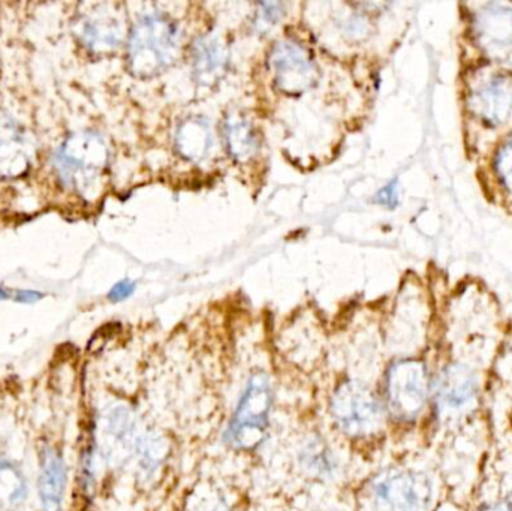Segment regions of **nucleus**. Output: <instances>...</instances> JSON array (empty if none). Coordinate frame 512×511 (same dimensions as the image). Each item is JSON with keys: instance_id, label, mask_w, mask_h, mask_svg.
Returning a JSON list of instances; mask_svg holds the SVG:
<instances>
[{"instance_id": "obj_25", "label": "nucleus", "mask_w": 512, "mask_h": 511, "mask_svg": "<svg viewBox=\"0 0 512 511\" xmlns=\"http://www.w3.org/2000/svg\"><path fill=\"white\" fill-rule=\"evenodd\" d=\"M478 511H512L511 501H498V503L487 504Z\"/></svg>"}, {"instance_id": "obj_4", "label": "nucleus", "mask_w": 512, "mask_h": 511, "mask_svg": "<svg viewBox=\"0 0 512 511\" xmlns=\"http://www.w3.org/2000/svg\"><path fill=\"white\" fill-rule=\"evenodd\" d=\"M331 414L337 428L351 438L370 437L384 423L381 402L370 387L358 381H345L337 387Z\"/></svg>"}, {"instance_id": "obj_8", "label": "nucleus", "mask_w": 512, "mask_h": 511, "mask_svg": "<svg viewBox=\"0 0 512 511\" xmlns=\"http://www.w3.org/2000/svg\"><path fill=\"white\" fill-rule=\"evenodd\" d=\"M81 44L95 54H108L122 45L126 20L119 6L98 3L81 15L77 24Z\"/></svg>"}, {"instance_id": "obj_14", "label": "nucleus", "mask_w": 512, "mask_h": 511, "mask_svg": "<svg viewBox=\"0 0 512 511\" xmlns=\"http://www.w3.org/2000/svg\"><path fill=\"white\" fill-rule=\"evenodd\" d=\"M30 167L29 144L8 114L0 113V179L23 176Z\"/></svg>"}, {"instance_id": "obj_23", "label": "nucleus", "mask_w": 512, "mask_h": 511, "mask_svg": "<svg viewBox=\"0 0 512 511\" xmlns=\"http://www.w3.org/2000/svg\"><path fill=\"white\" fill-rule=\"evenodd\" d=\"M134 291L135 282H132L131 279H123V281L117 282V284L111 288L110 293H108V299H110L111 302H122V300L131 297Z\"/></svg>"}, {"instance_id": "obj_12", "label": "nucleus", "mask_w": 512, "mask_h": 511, "mask_svg": "<svg viewBox=\"0 0 512 511\" xmlns=\"http://www.w3.org/2000/svg\"><path fill=\"white\" fill-rule=\"evenodd\" d=\"M230 63V50L221 36H200L192 47V71L201 86H213L222 80Z\"/></svg>"}, {"instance_id": "obj_11", "label": "nucleus", "mask_w": 512, "mask_h": 511, "mask_svg": "<svg viewBox=\"0 0 512 511\" xmlns=\"http://www.w3.org/2000/svg\"><path fill=\"white\" fill-rule=\"evenodd\" d=\"M68 467L62 450L45 443L39 449L38 497L42 511H62Z\"/></svg>"}, {"instance_id": "obj_13", "label": "nucleus", "mask_w": 512, "mask_h": 511, "mask_svg": "<svg viewBox=\"0 0 512 511\" xmlns=\"http://www.w3.org/2000/svg\"><path fill=\"white\" fill-rule=\"evenodd\" d=\"M478 393L475 371L462 363L448 365L436 378L435 395L438 404L447 410H460L474 401Z\"/></svg>"}, {"instance_id": "obj_16", "label": "nucleus", "mask_w": 512, "mask_h": 511, "mask_svg": "<svg viewBox=\"0 0 512 511\" xmlns=\"http://www.w3.org/2000/svg\"><path fill=\"white\" fill-rule=\"evenodd\" d=\"M225 147L234 161L246 162L252 161L259 152L258 135L252 123L236 111H231L224 120Z\"/></svg>"}, {"instance_id": "obj_20", "label": "nucleus", "mask_w": 512, "mask_h": 511, "mask_svg": "<svg viewBox=\"0 0 512 511\" xmlns=\"http://www.w3.org/2000/svg\"><path fill=\"white\" fill-rule=\"evenodd\" d=\"M283 5L279 2H262L258 5L255 17V29L259 33L268 32L282 18Z\"/></svg>"}, {"instance_id": "obj_6", "label": "nucleus", "mask_w": 512, "mask_h": 511, "mask_svg": "<svg viewBox=\"0 0 512 511\" xmlns=\"http://www.w3.org/2000/svg\"><path fill=\"white\" fill-rule=\"evenodd\" d=\"M370 491L381 511H429L433 503L432 480L418 471H387L376 477Z\"/></svg>"}, {"instance_id": "obj_5", "label": "nucleus", "mask_w": 512, "mask_h": 511, "mask_svg": "<svg viewBox=\"0 0 512 511\" xmlns=\"http://www.w3.org/2000/svg\"><path fill=\"white\" fill-rule=\"evenodd\" d=\"M429 392V372L420 360H399L388 369L385 398L388 410L400 422H414L420 417Z\"/></svg>"}, {"instance_id": "obj_19", "label": "nucleus", "mask_w": 512, "mask_h": 511, "mask_svg": "<svg viewBox=\"0 0 512 511\" xmlns=\"http://www.w3.org/2000/svg\"><path fill=\"white\" fill-rule=\"evenodd\" d=\"M303 461L313 473L328 474L331 473V468H333V461H331L327 449L318 443H312L306 447L303 453Z\"/></svg>"}, {"instance_id": "obj_17", "label": "nucleus", "mask_w": 512, "mask_h": 511, "mask_svg": "<svg viewBox=\"0 0 512 511\" xmlns=\"http://www.w3.org/2000/svg\"><path fill=\"white\" fill-rule=\"evenodd\" d=\"M27 498L23 471L15 462L0 458V510H17Z\"/></svg>"}, {"instance_id": "obj_22", "label": "nucleus", "mask_w": 512, "mask_h": 511, "mask_svg": "<svg viewBox=\"0 0 512 511\" xmlns=\"http://www.w3.org/2000/svg\"><path fill=\"white\" fill-rule=\"evenodd\" d=\"M375 200L376 203L381 204V206L394 209V207L399 204V183H397V180H393V182L385 185L384 188L376 194Z\"/></svg>"}, {"instance_id": "obj_18", "label": "nucleus", "mask_w": 512, "mask_h": 511, "mask_svg": "<svg viewBox=\"0 0 512 511\" xmlns=\"http://www.w3.org/2000/svg\"><path fill=\"white\" fill-rule=\"evenodd\" d=\"M167 455L168 444L161 435L144 434L138 438L134 456L137 459L138 467L146 476L158 471Z\"/></svg>"}, {"instance_id": "obj_9", "label": "nucleus", "mask_w": 512, "mask_h": 511, "mask_svg": "<svg viewBox=\"0 0 512 511\" xmlns=\"http://www.w3.org/2000/svg\"><path fill=\"white\" fill-rule=\"evenodd\" d=\"M469 110L490 126H501L512 117V80L507 75L490 74L472 86Z\"/></svg>"}, {"instance_id": "obj_24", "label": "nucleus", "mask_w": 512, "mask_h": 511, "mask_svg": "<svg viewBox=\"0 0 512 511\" xmlns=\"http://www.w3.org/2000/svg\"><path fill=\"white\" fill-rule=\"evenodd\" d=\"M42 294L38 293V291H18L17 296H15V300L21 303H33L38 302L41 299Z\"/></svg>"}, {"instance_id": "obj_1", "label": "nucleus", "mask_w": 512, "mask_h": 511, "mask_svg": "<svg viewBox=\"0 0 512 511\" xmlns=\"http://www.w3.org/2000/svg\"><path fill=\"white\" fill-rule=\"evenodd\" d=\"M110 152L96 132L81 131L69 135L56 155L60 180L86 200H95L104 188Z\"/></svg>"}, {"instance_id": "obj_3", "label": "nucleus", "mask_w": 512, "mask_h": 511, "mask_svg": "<svg viewBox=\"0 0 512 511\" xmlns=\"http://www.w3.org/2000/svg\"><path fill=\"white\" fill-rule=\"evenodd\" d=\"M273 389L265 374L249 378L233 420L228 426L227 440L239 450H254L264 443L270 425Z\"/></svg>"}, {"instance_id": "obj_26", "label": "nucleus", "mask_w": 512, "mask_h": 511, "mask_svg": "<svg viewBox=\"0 0 512 511\" xmlns=\"http://www.w3.org/2000/svg\"><path fill=\"white\" fill-rule=\"evenodd\" d=\"M201 511H228V509L225 507V504L210 501L209 506H204V509Z\"/></svg>"}, {"instance_id": "obj_15", "label": "nucleus", "mask_w": 512, "mask_h": 511, "mask_svg": "<svg viewBox=\"0 0 512 511\" xmlns=\"http://www.w3.org/2000/svg\"><path fill=\"white\" fill-rule=\"evenodd\" d=\"M215 144L212 123L203 116H192L183 120L176 131V149L188 161H206Z\"/></svg>"}, {"instance_id": "obj_7", "label": "nucleus", "mask_w": 512, "mask_h": 511, "mask_svg": "<svg viewBox=\"0 0 512 511\" xmlns=\"http://www.w3.org/2000/svg\"><path fill=\"white\" fill-rule=\"evenodd\" d=\"M268 68L274 86L286 96H301L318 83V68L312 54L295 41H279L271 48Z\"/></svg>"}, {"instance_id": "obj_27", "label": "nucleus", "mask_w": 512, "mask_h": 511, "mask_svg": "<svg viewBox=\"0 0 512 511\" xmlns=\"http://www.w3.org/2000/svg\"><path fill=\"white\" fill-rule=\"evenodd\" d=\"M9 293L5 290V288L0 287V300L8 299Z\"/></svg>"}, {"instance_id": "obj_21", "label": "nucleus", "mask_w": 512, "mask_h": 511, "mask_svg": "<svg viewBox=\"0 0 512 511\" xmlns=\"http://www.w3.org/2000/svg\"><path fill=\"white\" fill-rule=\"evenodd\" d=\"M496 170L507 194L512 198V135L505 141L496 158Z\"/></svg>"}, {"instance_id": "obj_10", "label": "nucleus", "mask_w": 512, "mask_h": 511, "mask_svg": "<svg viewBox=\"0 0 512 511\" xmlns=\"http://www.w3.org/2000/svg\"><path fill=\"white\" fill-rule=\"evenodd\" d=\"M474 32L487 56L512 65V8L502 3H490L474 20Z\"/></svg>"}, {"instance_id": "obj_2", "label": "nucleus", "mask_w": 512, "mask_h": 511, "mask_svg": "<svg viewBox=\"0 0 512 511\" xmlns=\"http://www.w3.org/2000/svg\"><path fill=\"white\" fill-rule=\"evenodd\" d=\"M180 39L179 27L167 15H144L129 35V71L138 78L161 74L179 57Z\"/></svg>"}]
</instances>
